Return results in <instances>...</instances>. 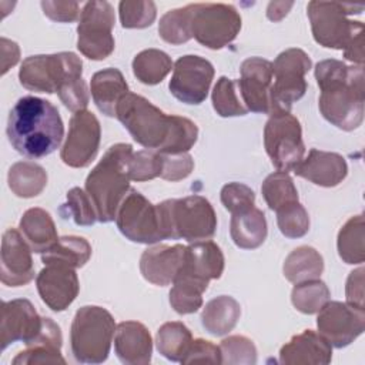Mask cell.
I'll list each match as a JSON object with an SVG mask.
<instances>
[{"label": "cell", "mask_w": 365, "mask_h": 365, "mask_svg": "<svg viewBox=\"0 0 365 365\" xmlns=\"http://www.w3.org/2000/svg\"><path fill=\"white\" fill-rule=\"evenodd\" d=\"M115 117L135 143L163 154L188 153L198 137L194 121L181 115H167L134 93H128L118 103Z\"/></svg>", "instance_id": "cell-1"}, {"label": "cell", "mask_w": 365, "mask_h": 365, "mask_svg": "<svg viewBox=\"0 0 365 365\" xmlns=\"http://www.w3.org/2000/svg\"><path fill=\"white\" fill-rule=\"evenodd\" d=\"M319 111L332 125L352 131L364 121V67L328 58L317 63Z\"/></svg>", "instance_id": "cell-2"}, {"label": "cell", "mask_w": 365, "mask_h": 365, "mask_svg": "<svg viewBox=\"0 0 365 365\" xmlns=\"http://www.w3.org/2000/svg\"><path fill=\"white\" fill-rule=\"evenodd\" d=\"M6 133L17 153L40 158L60 147L64 125L58 110L48 100L26 96L10 110Z\"/></svg>", "instance_id": "cell-3"}, {"label": "cell", "mask_w": 365, "mask_h": 365, "mask_svg": "<svg viewBox=\"0 0 365 365\" xmlns=\"http://www.w3.org/2000/svg\"><path fill=\"white\" fill-rule=\"evenodd\" d=\"M133 153L131 144L111 145L86 178V192L94 204L100 222L115 220L118 207L130 190L128 161Z\"/></svg>", "instance_id": "cell-4"}, {"label": "cell", "mask_w": 365, "mask_h": 365, "mask_svg": "<svg viewBox=\"0 0 365 365\" xmlns=\"http://www.w3.org/2000/svg\"><path fill=\"white\" fill-rule=\"evenodd\" d=\"M164 238L188 242L210 240L217 230V215L211 202L201 195L171 198L157 204Z\"/></svg>", "instance_id": "cell-5"}, {"label": "cell", "mask_w": 365, "mask_h": 365, "mask_svg": "<svg viewBox=\"0 0 365 365\" xmlns=\"http://www.w3.org/2000/svg\"><path fill=\"white\" fill-rule=\"evenodd\" d=\"M115 322L103 307H81L71 322L70 345L73 356L81 364H101L108 358Z\"/></svg>", "instance_id": "cell-6"}, {"label": "cell", "mask_w": 365, "mask_h": 365, "mask_svg": "<svg viewBox=\"0 0 365 365\" xmlns=\"http://www.w3.org/2000/svg\"><path fill=\"white\" fill-rule=\"evenodd\" d=\"M307 10L314 40L322 47L345 51L356 38L364 37V24L348 20V16L364 10L361 4L309 1Z\"/></svg>", "instance_id": "cell-7"}, {"label": "cell", "mask_w": 365, "mask_h": 365, "mask_svg": "<svg viewBox=\"0 0 365 365\" xmlns=\"http://www.w3.org/2000/svg\"><path fill=\"white\" fill-rule=\"evenodd\" d=\"M81 73V58L71 51H61L24 58L19 70V80L30 91L53 94L80 81Z\"/></svg>", "instance_id": "cell-8"}, {"label": "cell", "mask_w": 365, "mask_h": 365, "mask_svg": "<svg viewBox=\"0 0 365 365\" xmlns=\"http://www.w3.org/2000/svg\"><path fill=\"white\" fill-rule=\"evenodd\" d=\"M188 9L191 36L207 48L228 46L241 30V16L231 4L192 3Z\"/></svg>", "instance_id": "cell-9"}, {"label": "cell", "mask_w": 365, "mask_h": 365, "mask_svg": "<svg viewBox=\"0 0 365 365\" xmlns=\"http://www.w3.org/2000/svg\"><path fill=\"white\" fill-rule=\"evenodd\" d=\"M264 147L278 171H292L304 158L302 128L289 111H275L264 127Z\"/></svg>", "instance_id": "cell-10"}, {"label": "cell", "mask_w": 365, "mask_h": 365, "mask_svg": "<svg viewBox=\"0 0 365 365\" xmlns=\"http://www.w3.org/2000/svg\"><path fill=\"white\" fill-rule=\"evenodd\" d=\"M309 56L301 48H287L272 63V113L289 111L307 91L305 74L311 68Z\"/></svg>", "instance_id": "cell-11"}, {"label": "cell", "mask_w": 365, "mask_h": 365, "mask_svg": "<svg viewBox=\"0 0 365 365\" xmlns=\"http://www.w3.org/2000/svg\"><path fill=\"white\" fill-rule=\"evenodd\" d=\"M114 9L108 1H87L77 26V48L90 60H104L114 51Z\"/></svg>", "instance_id": "cell-12"}, {"label": "cell", "mask_w": 365, "mask_h": 365, "mask_svg": "<svg viewBox=\"0 0 365 365\" xmlns=\"http://www.w3.org/2000/svg\"><path fill=\"white\" fill-rule=\"evenodd\" d=\"M115 224L120 232L133 242L155 244L164 238L157 205L151 204L141 192L130 190L118 207Z\"/></svg>", "instance_id": "cell-13"}, {"label": "cell", "mask_w": 365, "mask_h": 365, "mask_svg": "<svg viewBox=\"0 0 365 365\" xmlns=\"http://www.w3.org/2000/svg\"><path fill=\"white\" fill-rule=\"evenodd\" d=\"M101 140V128L97 117L81 110L73 114L68 124V134L61 147L63 163L73 168H84L97 157Z\"/></svg>", "instance_id": "cell-14"}, {"label": "cell", "mask_w": 365, "mask_h": 365, "mask_svg": "<svg viewBox=\"0 0 365 365\" xmlns=\"http://www.w3.org/2000/svg\"><path fill=\"white\" fill-rule=\"evenodd\" d=\"M168 83L171 94L185 104H201L210 91L214 78L212 64L200 56L187 54L174 63Z\"/></svg>", "instance_id": "cell-15"}, {"label": "cell", "mask_w": 365, "mask_h": 365, "mask_svg": "<svg viewBox=\"0 0 365 365\" xmlns=\"http://www.w3.org/2000/svg\"><path fill=\"white\" fill-rule=\"evenodd\" d=\"M319 334L335 348H345L365 329V309L346 302L328 301L317 318Z\"/></svg>", "instance_id": "cell-16"}, {"label": "cell", "mask_w": 365, "mask_h": 365, "mask_svg": "<svg viewBox=\"0 0 365 365\" xmlns=\"http://www.w3.org/2000/svg\"><path fill=\"white\" fill-rule=\"evenodd\" d=\"M240 80H237L238 93L248 111L271 114V87L272 63L262 57H250L240 67Z\"/></svg>", "instance_id": "cell-17"}, {"label": "cell", "mask_w": 365, "mask_h": 365, "mask_svg": "<svg viewBox=\"0 0 365 365\" xmlns=\"http://www.w3.org/2000/svg\"><path fill=\"white\" fill-rule=\"evenodd\" d=\"M31 248L16 228L4 231L0 251V279L7 287H21L34 278Z\"/></svg>", "instance_id": "cell-18"}, {"label": "cell", "mask_w": 365, "mask_h": 365, "mask_svg": "<svg viewBox=\"0 0 365 365\" xmlns=\"http://www.w3.org/2000/svg\"><path fill=\"white\" fill-rule=\"evenodd\" d=\"M43 327V317L37 314L29 299L4 301L0 319V345L4 351L10 344L33 341Z\"/></svg>", "instance_id": "cell-19"}, {"label": "cell", "mask_w": 365, "mask_h": 365, "mask_svg": "<svg viewBox=\"0 0 365 365\" xmlns=\"http://www.w3.org/2000/svg\"><path fill=\"white\" fill-rule=\"evenodd\" d=\"M41 301L54 312H61L76 299L80 291L74 268L64 265H46L36 278Z\"/></svg>", "instance_id": "cell-20"}, {"label": "cell", "mask_w": 365, "mask_h": 365, "mask_svg": "<svg viewBox=\"0 0 365 365\" xmlns=\"http://www.w3.org/2000/svg\"><path fill=\"white\" fill-rule=\"evenodd\" d=\"M185 247L158 244L147 248L140 258V271L148 282L165 287L174 282L184 264Z\"/></svg>", "instance_id": "cell-21"}, {"label": "cell", "mask_w": 365, "mask_h": 365, "mask_svg": "<svg viewBox=\"0 0 365 365\" xmlns=\"http://www.w3.org/2000/svg\"><path fill=\"white\" fill-rule=\"evenodd\" d=\"M298 177H302L319 187H335L342 182L348 174L345 158L338 153L309 150L308 155L294 168Z\"/></svg>", "instance_id": "cell-22"}, {"label": "cell", "mask_w": 365, "mask_h": 365, "mask_svg": "<svg viewBox=\"0 0 365 365\" xmlns=\"http://www.w3.org/2000/svg\"><path fill=\"white\" fill-rule=\"evenodd\" d=\"M331 359L332 345L312 329L294 335L279 349V362L284 365H327Z\"/></svg>", "instance_id": "cell-23"}, {"label": "cell", "mask_w": 365, "mask_h": 365, "mask_svg": "<svg viewBox=\"0 0 365 365\" xmlns=\"http://www.w3.org/2000/svg\"><path fill=\"white\" fill-rule=\"evenodd\" d=\"M114 351L123 364H150L153 355V339L145 325L137 321L120 322L114 332Z\"/></svg>", "instance_id": "cell-24"}, {"label": "cell", "mask_w": 365, "mask_h": 365, "mask_svg": "<svg viewBox=\"0 0 365 365\" xmlns=\"http://www.w3.org/2000/svg\"><path fill=\"white\" fill-rule=\"evenodd\" d=\"M26 345L27 348L13 358V365L66 364V359L61 355V329L48 317H43V327L38 335Z\"/></svg>", "instance_id": "cell-25"}, {"label": "cell", "mask_w": 365, "mask_h": 365, "mask_svg": "<svg viewBox=\"0 0 365 365\" xmlns=\"http://www.w3.org/2000/svg\"><path fill=\"white\" fill-rule=\"evenodd\" d=\"M224 271V255L214 241H197L185 247L181 274L191 275L200 281L218 279ZM178 272V274H180Z\"/></svg>", "instance_id": "cell-26"}, {"label": "cell", "mask_w": 365, "mask_h": 365, "mask_svg": "<svg viewBox=\"0 0 365 365\" xmlns=\"http://www.w3.org/2000/svg\"><path fill=\"white\" fill-rule=\"evenodd\" d=\"M90 91L97 108L107 117H115L118 103L130 93L118 68H104L93 74Z\"/></svg>", "instance_id": "cell-27"}, {"label": "cell", "mask_w": 365, "mask_h": 365, "mask_svg": "<svg viewBox=\"0 0 365 365\" xmlns=\"http://www.w3.org/2000/svg\"><path fill=\"white\" fill-rule=\"evenodd\" d=\"M19 228L30 248L37 254L48 251L58 241L57 228L51 215L38 207L29 208L23 214Z\"/></svg>", "instance_id": "cell-28"}, {"label": "cell", "mask_w": 365, "mask_h": 365, "mask_svg": "<svg viewBox=\"0 0 365 365\" xmlns=\"http://www.w3.org/2000/svg\"><path fill=\"white\" fill-rule=\"evenodd\" d=\"M230 234L237 247L244 250L258 248L268 234L265 214L255 205L247 211L232 214Z\"/></svg>", "instance_id": "cell-29"}, {"label": "cell", "mask_w": 365, "mask_h": 365, "mask_svg": "<svg viewBox=\"0 0 365 365\" xmlns=\"http://www.w3.org/2000/svg\"><path fill=\"white\" fill-rule=\"evenodd\" d=\"M240 317V302L230 295H220L210 299L202 308L201 324L208 334L222 336L235 328Z\"/></svg>", "instance_id": "cell-30"}, {"label": "cell", "mask_w": 365, "mask_h": 365, "mask_svg": "<svg viewBox=\"0 0 365 365\" xmlns=\"http://www.w3.org/2000/svg\"><path fill=\"white\" fill-rule=\"evenodd\" d=\"M91 257L90 242L77 235L60 237L58 241L41 254L44 265H64L70 268H81Z\"/></svg>", "instance_id": "cell-31"}, {"label": "cell", "mask_w": 365, "mask_h": 365, "mask_svg": "<svg viewBox=\"0 0 365 365\" xmlns=\"http://www.w3.org/2000/svg\"><path fill=\"white\" fill-rule=\"evenodd\" d=\"M282 271L284 277L292 284L317 279L324 271V259L315 248L301 245L288 254Z\"/></svg>", "instance_id": "cell-32"}, {"label": "cell", "mask_w": 365, "mask_h": 365, "mask_svg": "<svg viewBox=\"0 0 365 365\" xmlns=\"http://www.w3.org/2000/svg\"><path fill=\"white\" fill-rule=\"evenodd\" d=\"M7 182L17 197L33 198L46 188L47 173L33 161H17L9 170Z\"/></svg>", "instance_id": "cell-33"}, {"label": "cell", "mask_w": 365, "mask_h": 365, "mask_svg": "<svg viewBox=\"0 0 365 365\" xmlns=\"http://www.w3.org/2000/svg\"><path fill=\"white\" fill-rule=\"evenodd\" d=\"M208 284L187 274H178L170 291V304L177 314L197 312L202 307V294Z\"/></svg>", "instance_id": "cell-34"}, {"label": "cell", "mask_w": 365, "mask_h": 365, "mask_svg": "<svg viewBox=\"0 0 365 365\" xmlns=\"http://www.w3.org/2000/svg\"><path fill=\"white\" fill-rule=\"evenodd\" d=\"M192 342L191 331L180 321L163 324L155 336L158 352L173 362H181Z\"/></svg>", "instance_id": "cell-35"}, {"label": "cell", "mask_w": 365, "mask_h": 365, "mask_svg": "<svg viewBox=\"0 0 365 365\" xmlns=\"http://www.w3.org/2000/svg\"><path fill=\"white\" fill-rule=\"evenodd\" d=\"M173 68L171 57L158 48L140 51L133 60V73L137 80L147 86L161 83Z\"/></svg>", "instance_id": "cell-36"}, {"label": "cell", "mask_w": 365, "mask_h": 365, "mask_svg": "<svg viewBox=\"0 0 365 365\" xmlns=\"http://www.w3.org/2000/svg\"><path fill=\"white\" fill-rule=\"evenodd\" d=\"M338 254L346 264H362L365 259L364 247V215L351 217L338 232Z\"/></svg>", "instance_id": "cell-37"}, {"label": "cell", "mask_w": 365, "mask_h": 365, "mask_svg": "<svg viewBox=\"0 0 365 365\" xmlns=\"http://www.w3.org/2000/svg\"><path fill=\"white\" fill-rule=\"evenodd\" d=\"M331 292L319 278L302 281L294 285L291 292L292 305L302 314H317L328 301Z\"/></svg>", "instance_id": "cell-38"}, {"label": "cell", "mask_w": 365, "mask_h": 365, "mask_svg": "<svg viewBox=\"0 0 365 365\" xmlns=\"http://www.w3.org/2000/svg\"><path fill=\"white\" fill-rule=\"evenodd\" d=\"M261 192L268 208L272 211L298 201L297 187L291 175L284 171H275L269 174L261 185Z\"/></svg>", "instance_id": "cell-39"}, {"label": "cell", "mask_w": 365, "mask_h": 365, "mask_svg": "<svg viewBox=\"0 0 365 365\" xmlns=\"http://www.w3.org/2000/svg\"><path fill=\"white\" fill-rule=\"evenodd\" d=\"M212 107L221 117H237L248 113L242 100L238 96L237 81L222 76L218 78L211 94Z\"/></svg>", "instance_id": "cell-40"}, {"label": "cell", "mask_w": 365, "mask_h": 365, "mask_svg": "<svg viewBox=\"0 0 365 365\" xmlns=\"http://www.w3.org/2000/svg\"><path fill=\"white\" fill-rule=\"evenodd\" d=\"M160 37L170 44H182L192 38L190 29V9L188 4L174 9L163 14L158 23Z\"/></svg>", "instance_id": "cell-41"}, {"label": "cell", "mask_w": 365, "mask_h": 365, "mask_svg": "<svg viewBox=\"0 0 365 365\" xmlns=\"http://www.w3.org/2000/svg\"><path fill=\"white\" fill-rule=\"evenodd\" d=\"M277 212V224L282 235L301 238L309 230V215L299 201L281 207Z\"/></svg>", "instance_id": "cell-42"}, {"label": "cell", "mask_w": 365, "mask_h": 365, "mask_svg": "<svg viewBox=\"0 0 365 365\" xmlns=\"http://www.w3.org/2000/svg\"><path fill=\"white\" fill-rule=\"evenodd\" d=\"M63 217H71L77 225H93L97 221V212L88 194L80 187L67 192V202L61 205Z\"/></svg>", "instance_id": "cell-43"}, {"label": "cell", "mask_w": 365, "mask_h": 365, "mask_svg": "<svg viewBox=\"0 0 365 365\" xmlns=\"http://www.w3.org/2000/svg\"><path fill=\"white\" fill-rule=\"evenodd\" d=\"M221 364L254 365L257 362V348L251 339L242 335H231L220 344Z\"/></svg>", "instance_id": "cell-44"}, {"label": "cell", "mask_w": 365, "mask_h": 365, "mask_svg": "<svg viewBox=\"0 0 365 365\" xmlns=\"http://www.w3.org/2000/svg\"><path fill=\"white\" fill-rule=\"evenodd\" d=\"M163 155L155 150H140L133 153L128 161V174L133 181H148L161 175Z\"/></svg>", "instance_id": "cell-45"}, {"label": "cell", "mask_w": 365, "mask_h": 365, "mask_svg": "<svg viewBox=\"0 0 365 365\" xmlns=\"http://www.w3.org/2000/svg\"><path fill=\"white\" fill-rule=\"evenodd\" d=\"M118 13L124 29H145L154 23L157 9L153 1H120Z\"/></svg>", "instance_id": "cell-46"}, {"label": "cell", "mask_w": 365, "mask_h": 365, "mask_svg": "<svg viewBox=\"0 0 365 365\" xmlns=\"http://www.w3.org/2000/svg\"><path fill=\"white\" fill-rule=\"evenodd\" d=\"M221 202L232 214L247 211L255 204L254 191L241 182H228L221 188Z\"/></svg>", "instance_id": "cell-47"}, {"label": "cell", "mask_w": 365, "mask_h": 365, "mask_svg": "<svg viewBox=\"0 0 365 365\" xmlns=\"http://www.w3.org/2000/svg\"><path fill=\"white\" fill-rule=\"evenodd\" d=\"M163 168H161V178L167 181H180L187 178L192 168L194 160L188 153L181 154H163Z\"/></svg>", "instance_id": "cell-48"}, {"label": "cell", "mask_w": 365, "mask_h": 365, "mask_svg": "<svg viewBox=\"0 0 365 365\" xmlns=\"http://www.w3.org/2000/svg\"><path fill=\"white\" fill-rule=\"evenodd\" d=\"M182 364L191 362H210V364H221V352L220 346L214 345L211 341H205L202 338L192 339L187 354L181 359Z\"/></svg>", "instance_id": "cell-49"}, {"label": "cell", "mask_w": 365, "mask_h": 365, "mask_svg": "<svg viewBox=\"0 0 365 365\" xmlns=\"http://www.w3.org/2000/svg\"><path fill=\"white\" fill-rule=\"evenodd\" d=\"M44 14L53 20L60 23H71L78 19L81 14L80 6L77 1H41L40 3Z\"/></svg>", "instance_id": "cell-50"}, {"label": "cell", "mask_w": 365, "mask_h": 365, "mask_svg": "<svg viewBox=\"0 0 365 365\" xmlns=\"http://www.w3.org/2000/svg\"><path fill=\"white\" fill-rule=\"evenodd\" d=\"M346 304L364 309V268L352 271L346 279L345 287Z\"/></svg>", "instance_id": "cell-51"}, {"label": "cell", "mask_w": 365, "mask_h": 365, "mask_svg": "<svg viewBox=\"0 0 365 365\" xmlns=\"http://www.w3.org/2000/svg\"><path fill=\"white\" fill-rule=\"evenodd\" d=\"M1 53H3V71L1 74H6L7 70L13 66L17 64L19 57H20V48L17 43L10 41L4 37H1Z\"/></svg>", "instance_id": "cell-52"}, {"label": "cell", "mask_w": 365, "mask_h": 365, "mask_svg": "<svg viewBox=\"0 0 365 365\" xmlns=\"http://www.w3.org/2000/svg\"><path fill=\"white\" fill-rule=\"evenodd\" d=\"M292 6V1H271L267 7V17L272 21H279L288 14Z\"/></svg>", "instance_id": "cell-53"}]
</instances>
